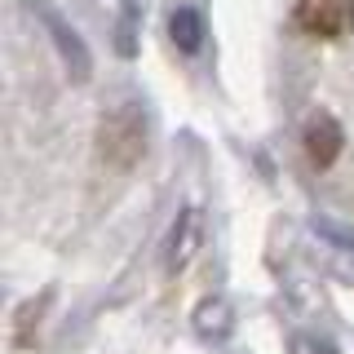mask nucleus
Here are the masks:
<instances>
[{"label": "nucleus", "instance_id": "nucleus-6", "mask_svg": "<svg viewBox=\"0 0 354 354\" xmlns=\"http://www.w3.org/2000/svg\"><path fill=\"white\" fill-rule=\"evenodd\" d=\"M169 36H173V44L182 53H195L199 44H204V14H199V9H177V14L169 18Z\"/></svg>", "mask_w": 354, "mask_h": 354}, {"label": "nucleus", "instance_id": "nucleus-3", "mask_svg": "<svg viewBox=\"0 0 354 354\" xmlns=\"http://www.w3.org/2000/svg\"><path fill=\"white\" fill-rule=\"evenodd\" d=\"M102 151L111 155L115 164H133L138 160V151H142V120H138V111H115V115L102 124Z\"/></svg>", "mask_w": 354, "mask_h": 354}, {"label": "nucleus", "instance_id": "nucleus-2", "mask_svg": "<svg viewBox=\"0 0 354 354\" xmlns=\"http://www.w3.org/2000/svg\"><path fill=\"white\" fill-rule=\"evenodd\" d=\"M297 22L310 36L337 40L354 27V0H301L297 5Z\"/></svg>", "mask_w": 354, "mask_h": 354}, {"label": "nucleus", "instance_id": "nucleus-4", "mask_svg": "<svg viewBox=\"0 0 354 354\" xmlns=\"http://www.w3.org/2000/svg\"><path fill=\"white\" fill-rule=\"evenodd\" d=\"M199 248V213L195 208H182L173 221V235H169V252H164V266H169V274H177L186 261L195 257Z\"/></svg>", "mask_w": 354, "mask_h": 354}, {"label": "nucleus", "instance_id": "nucleus-5", "mask_svg": "<svg viewBox=\"0 0 354 354\" xmlns=\"http://www.w3.org/2000/svg\"><path fill=\"white\" fill-rule=\"evenodd\" d=\"M306 155L319 164V169H328V164L341 155V124L332 115H315L306 124Z\"/></svg>", "mask_w": 354, "mask_h": 354}, {"label": "nucleus", "instance_id": "nucleus-7", "mask_svg": "<svg viewBox=\"0 0 354 354\" xmlns=\"http://www.w3.org/2000/svg\"><path fill=\"white\" fill-rule=\"evenodd\" d=\"M138 22H142V0H124V14H120V40L115 49L124 53V58H133V49H138Z\"/></svg>", "mask_w": 354, "mask_h": 354}, {"label": "nucleus", "instance_id": "nucleus-1", "mask_svg": "<svg viewBox=\"0 0 354 354\" xmlns=\"http://www.w3.org/2000/svg\"><path fill=\"white\" fill-rule=\"evenodd\" d=\"M27 9L44 22V31H49V40H53V49H58V58H62L66 71H71L75 80H88V66H93V62H88V49H84V40L75 36L71 22H62L44 0H27Z\"/></svg>", "mask_w": 354, "mask_h": 354}]
</instances>
